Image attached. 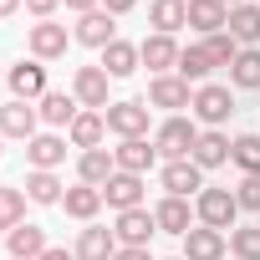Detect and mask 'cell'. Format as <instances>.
Here are the masks:
<instances>
[{"instance_id": "obj_1", "label": "cell", "mask_w": 260, "mask_h": 260, "mask_svg": "<svg viewBox=\"0 0 260 260\" xmlns=\"http://www.w3.org/2000/svg\"><path fill=\"white\" fill-rule=\"evenodd\" d=\"M194 143H199V122H194V117H184V112L164 117V122H158V133H153V148H158V158H164V164L189 158V153H194Z\"/></svg>"}, {"instance_id": "obj_2", "label": "cell", "mask_w": 260, "mask_h": 260, "mask_svg": "<svg viewBox=\"0 0 260 260\" xmlns=\"http://www.w3.org/2000/svg\"><path fill=\"white\" fill-rule=\"evenodd\" d=\"M189 117L204 122V127H224V122L235 117V92H230L224 82H204V87H194V107H189Z\"/></svg>"}, {"instance_id": "obj_3", "label": "cell", "mask_w": 260, "mask_h": 260, "mask_svg": "<svg viewBox=\"0 0 260 260\" xmlns=\"http://www.w3.org/2000/svg\"><path fill=\"white\" fill-rule=\"evenodd\" d=\"M107 133L117 138H148V122H153V107L143 97H122V102H107Z\"/></svg>"}, {"instance_id": "obj_4", "label": "cell", "mask_w": 260, "mask_h": 260, "mask_svg": "<svg viewBox=\"0 0 260 260\" xmlns=\"http://www.w3.org/2000/svg\"><path fill=\"white\" fill-rule=\"evenodd\" d=\"M194 214H199V224H209V230H235V214H240V204H235V189H214V184H204L199 189V199H194Z\"/></svg>"}, {"instance_id": "obj_5", "label": "cell", "mask_w": 260, "mask_h": 260, "mask_svg": "<svg viewBox=\"0 0 260 260\" xmlns=\"http://www.w3.org/2000/svg\"><path fill=\"white\" fill-rule=\"evenodd\" d=\"M67 46H72V31H67L61 21H36V26H26V51H31L36 61H61Z\"/></svg>"}, {"instance_id": "obj_6", "label": "cell", "mask_w": 260, "mask_h": 260, "mask_svg": "<svg viewBox=\"0 0 260 260\" xmlns=\"http://www.w3.org/2000/svg\"><path fill=\"white\" fill-rule=\"evenodd\" d=\"M6 82H11V97L16 102H41L51 87H46V61H36V56H26V61H16L11 72H6Z\"/></svg>"}, {"instance_id": "obj_7", "label": "cell", "mask_w": 260, "mask_h": 260, "mask_svg": "<svg viewBox=\"0 0 260 260\" xmlns=\"http://www.w3.org/2000/svg\"><path fill=\"white\" fill-rule=\"evenodd\" d=\"M148 107H164L169 117L174 112H184V107H194V87L179 77V72H169V77H153L148 82V97H143Z\"/></svg>"}, {"instance_id": "obj_8", "label": "cell", "mask_w": 260, "mask_h": 260, "mask_svg": "<svg viewBox=\"0 0 260 260\" xmlns=\"http://www.w3.org/2000/svg\"><path fill=\"white\" fill-rule=\"evenodd\" d=\"M158 184H164V194H174V199H199L204 169H199L194 158H179V164H164V169H158Z\"/></svg>"}, {"instance_id": "obj_9", "label": "cell", "mask_w": 260, "mask_h": 260, "mask_svg": "<svg viewBox=\"0 0 260 260\" xmlns=\"http://www.w3.org/2000/svg\"><path fill=\"white\" fill-rule=\"evenodd\" d=\"M72 41H82V46H92V51L112 46V41H117V16H107L102 6H97V11H87V16H77Z\"/></svg>"}, {"instance_id": "obj_10", "label": "cell", "mask_w": 260, "mask_h": 260, "mask_svg": "<svg viewBox=\"0 0 260 260\" xmlns=\"http://www.w3.org/2000/svg\"><path fill=\"white\" fill-rule=\"evenodd\" d=\"M138 56H143V67L153 72V77H169V72H179V56H184V46L174 41V36H143L138 41Z\"/></svg>"}, {"instance_id": "obj_11", "label": "cell", "mask_w": 260, "mask_h": 260, "mask_svg": "<svg viewBox=\"0 0 260 260\" xmlns=\"http://www.w3.org/2000/svg\"><path fill=\"white\" fill-rule=\"evenodd\" d=\"M107 87H112V77L102 67H77L72 72V97L92 112H107Z\"/></svg>"}, {"instance_id": "obj_12", "label": "cell", "mask_w": 260, "mask_h": 260, "mask_svg": "<svg viewBox=\"0 0 260 260\" xmlns=\"http://www.w3.org/2000/svg\"><path fill=\"white\" fill-rule=\"evenodd\" d=\"M143 194H148V184H143V174H112L107 184H102V199H107V209H143Z\"/></svg>"}, {"instance_id": "obj_13", "label": "cell", "mask_w": 260, "mask_h": 260, "mask_svg": "<svg viewBox=\"0 0 260 260\" xmlns=\"http://www.w3.org/2000/svg\"><path fill=\"white\" fill-rule=\"evenodd\" d=\"M112 235H117V245L148 250V240L158 235V219H153V209H122V214H117V224H112Z\"/></svg>"}, {"instance_id": "obj_14", "label": "cell", "mask_w": 260, "mask_h": 260, "mask_svg": "<svg viewBox=\"0 0 260 260\" xmlns=\"http://www.w3.org/2000/svg\"><path fill=\"white\" fill-rule=\"evenodd\" d=\"M112 164L122 174H143L148 179V169H158V148H153V138H122L112 148Z\"/></svg>"}, {"instance_id": "obj_15", "label": "cell", "mask_w": 260, "mask_h": 260, "mask_svg": "<svg viewBox=\"0 0 260 260\" xmlns=\"http://www.w3.org/2000/svg\"><path fill=\"white\" fill-rule=\"evenodd\" d=\"M153 219H158V235H179V240H184V235L194 230V219H199V214H194V204H189V199L164 194V199L153 204Z\"/></svg>"}, {"instance_id": "obj_16", "label": "cell", "mask_w": 260, "mask_h": 260, "mask_svg": "<svg viewBox=\"0 0 260 260\" xmlns=\"http://www.w3.org/2000/svg\"><path fill=\"white\" fill-rule=\"evenodd\" d=\"M36 122H41V112H36V102H6L0 107V133L6 138H21V143H31L36 138Z\"/></svg>"}, {"instance_id": "obj_17", "label": "cell", "mask_w": 260, "mask_h": 260, "mask_svg": "<svg viewBox=\"0 0 260 260\" xmlns=\"http://www.w3.org/2000/svg\"><path fill=\"white\" fill-rule=\"evenodd\" d=\"M230 250V235L224 230H209V224H194L184 235V260H224Z\"/></svg>"}, {"instance_id": "obj_18", "label": "cell", "mask_w": 260, "mask_h": 260, "mask_svg": "<svg viewBox=\"0 0 260 260\" xmlns=\"http://www.w3.org/2000/svg\"><path fill=\"white\" fill-rule=\"evenodd\" d=\"M230 143H235V138L224 133V127H199V143H194V153H189V158L209 174V169L230 164Z\"/></svg>"}, {"instance_id": "obj_19", "label": "cell", "mask_w": 260, "mask_h": 260, "mask_svg": "<svg viewBox=\"0 0 260 260\" xmlns=\"http://www.w3.org/2000/svg\"><path fill=\"white\" fill-rule=\"evenodd\" d=\"M26 164L56 174V169L67 164V138H61V133H36V138L26 143Z\"/></svg>"}, {"instance_id": "obj_20", "label": "cell", "mask_w": 260, "mask_h": 260, "mask_svg": "<svg viewBox=\"0 0 260 260\" xmlns=\"http://www.w3.org/2000/svg\"><path fill=\"white\" fill-rule=\"evenodd\" d=\"M102 138H107V117H102V112H92V107H82V112H77V122L67 127V143H72L77 153L102 148Z\"/></svg>"}, {"instance_id": "obj_21", "label": "cell", "mask_w": 260, "mask_h": 260, "mask_svg": "<svg viewBox=\"0 0 260 260\" xmlns=\"http://www.w3.org/2000/svg\"><path fill=\"white\" fill-rule=\"evenodd\" d=\"M97 67H102V72H107L112 82L133 77V72L143 67V56H138V41H122V36H117L112 46H102V61H97Z\"/></svg>"}, {"instance_id": "obj_22", "label": "cell", "mask_w": 260, "mask_h": 260, "mask_svg": "<svg viewBox=\"0 0 260 260\" xmlns=\"http://www.w3.org/2000/svg\"><path fill=\"white\" fill-rule=\"evenodd\" d=\"M102 189H92V184H72L67 194H61V209H67V219H82V224H92L97 214H102Z\"/></svg>"}, {"instance_id": "obj_23", "label": "cell", "mask_w": 260, "mask_h": 260, "mask_svg": "<svg viewBox=\"0 0 260 260\" xmlns=\"http://www.w3.org/2000/svg\"><path fill=\"white\" fill-rule=\"evenodd\" d=\"M122 245H117V235L112 230H102V224H87L82 235H77V245H72V255L77 260H112Z\"/></svg>"}, {"instance_id": "obj_24", "label": "cell", "mask_w": 260, "mask_h": 260, "mask_svg": "<svg viewBox=\"0 0 260 260\" xmlns=\"http://www.w3.org/2000/svg\"><path fill=\"white\" fill-rule=\"evenodd\" d=\"M112 174H117V164H112V148H87V153H77V184H92V189H102Z\"/></svg>"}, {"instance_id": "obj_25", "label": "cell", "mask_w": 260, "mask_h": 260, "mask_svg": "<svg viewBox=\"0 0 260 260\" xmlns=\"http://www.w3.org/2000/svg\"><path fill=\"white\" fill-rule=\"evenodd\" d=\"M148 26L158 36H174L189 26V0H148Z\"/></svg>"}, {"instance_id": "obj_26", "label": "cell", "mask_w": 260, "mask_h": 260, "mask_svg": "<svg viewBox=\"0 0 260 260\" xmlns=\"http://www.w3.org/2000/svg\"><path fill=\"white\" fill-rule=\"evenodd\" d=\"M36 112H41V122H46V127H72V122H77V112H82V102H77L72 92H46V97L36 102Z\"/></svg>"}, {"instance_id": "obj_27", "label": "cell", "mask_w": 260, "mask_h": 260, "mask_svg": "<svg viewBox=\"0 0 260 260\" xmlns=\"http://www.w3.org/2000/svg\"><path fill=\"white\" fill-rule=\"evenodd\" d=\"M6 250H11V260H41L46 255V230L41 224H16L6 235Z\"/></svg>"}, {"instance_id": "obj_28", "label": "cell", "mask_w": 260, "mask_h": 260, "mask_svg": "<svg viewBox=\"0 0 260 260\" xmlns=\"http://www.w3.org/2000/svg\"><path fill=\"white\" fill-rule=\"evenodd\" d=\"M224 31H230L240 46H260V6H250V0H245V6H235L230 21H224Z\"/></svg>"}, {"instance_id": "obj_29", "label": "cell", "mask_w": 260, "mask_h": 260, "mask_svg": "<svg viewBox=\"0 0 260 260\" xmlns=\"http://www.w3.org/2000/svg\"><path fill=\"white\" fill-rule=\"evenodd\" d=\"M224 21H230V6H219V0H189V26H194L199 36L224 31Z\"/></svg>"}, {"instance_id": "obj_30", "label": "cell", "mask_w": 260, "mask_h": 260, "mask_svg": "<svg viewBox=\"0 0 260 260\" xmlns=\"http://www.w3.org/2000/svg\"><path fill=\"white\" fill-rule=\"evenodd\" d=\"M21 189H26L31 204H61V194H67V184H61L56 174H46V169H31Z\"/></svg>"}, {"instance_id": "obj_31", "label": "cell", "mask_w": 260, "mask_h": 260, "mask_svg": "<svg viewBox=\"0 0 260 260\" xmlns=\"http://www.w3.org/2000/svg\"><path fill=\"white\" fill-rule=\"evenodd\" d=\"M230 87L260 92V46H240V56H235V67H230Z\"/></svg>"}, {"instance_id": "obj_32", "label": "cell", "mask_w": 260, "mask_h": 260, "mask_svg": "<svg viewBox=\"0 0 260 260\" xmlns=\"http://www.w3.org/2000/svg\"><path fill=\"white\" fill-rule=\"evenodd\" d=\"M209 72H214L209 51H204V46H184V56H179V77H184L189 87H204V82H209Z\"/></svg>"}, {"instance_id": "obj_33", "label": "cell", "mask_w": 260, "mask_h": 260, "mask_svg": "<svg viewBox=\"0 0 260 260\" xmlns=\"http://www.w3.org/2000/svg\"><path fill=\"white\" fill-rule=\"evenodd\" d=\"M230 164L240 174H260V133H240L230 143Z\"/></svg>"}, {"instance_id": "obj_34", "label": "cell", "mask_w": 260, "mask_h": 260, "mask_svg": "<svg viewBox=\"0 0 260 260\" xmlns=\"http://www.w3.org/2000/svg\"><path fill=\"white\" fill-rule=\"evenodd\" d=\"M199 46L209 51V61H214V72H219V67L230 72V67H235V56H240V41H235L230 31H214V36H204Z\"/></svg>"}, {"instance_id": "obj_35", "label": "cell", "mask_w": 260, "mask_h": 260, "mask_svg": "<svg viewBox=\"0 0 260 260\" xmlns=\"http://www.w3.org/2000/svg\"><path fill=\"white\" fill-rule=\"evenodd\" d=\"M230 250H235V260H260V224H235Z\"/></svg>"}, {"instance_id": "obj_36", "label": "cell", "mask_w": 260, "mask_h": 260, "mask_svg": "<svg viewBox=\"0 0 260 260\" xmlns=\"http://www.w3.org/2000/svg\"><path fill=\"white\" fill-rule=\"evenodd\" d=\"M26 189H0V219H6V230H16V224H26Z\"/></svg>"}, {"instance_id": "obj_37", "label": "cell", "mask_w": 260, "mask_h": 260, "mask_svg": "<svg viewBox=\"0 0 260 260\" xmlns=\"http://www.w3.org/2000/svg\"><path fill=\"white\" fill-rule=\"evenodd\" d=\"M235 204L250 209V214H260V174H245V179L235 184Z\"/></svg>"}, {"instance_id": "obj_38", "label": "cell", "mask_w": 260, "mask_h": 260, "mask_svg": "<svg viewBox=\"0 0 260 260\" xmlns=\"http://www.w3.org/2000/svg\"><path fill=\"white\" fill-rule=\"evenodd\" d=\"M56 6H61V0H26V11H31L36 21H51V16H56Z\"/></svg>"}, {"instance_id": "obj_39", "label": "cell", "mask_w": 260, "mask_h": 260, "mask_svg": "<svg viewBox=\"0 0 260 260\" xmlns=\"http://www.w3.org/2000/svg\"><path fill=\"white\" fill-rule=\"evenodd\" d=\"M102 11L107 16H127V11H138V0H102Z\"/></svg>"}, {"instance_id": "obj_40", "label": "cell", "mask_w": 260, "mask_h": 260, "mask_svg": "<svg viewBox=\"0 0 260 260\" xmlns=\"http://www.w3.org/2000/svg\"><path fill=\"white\" fill-rule=\"evenodd\" d=\"M61 6H67V11H77V16H87V11H97V6H102V0H61Z\"/></svg>"}, {"instance_id": "obj_41", "label": "cell", "mask_w": 260, "mask_h": 260, "mask_svg": "<svg viewBox=\"0 0 260 260\" xmlns=\"http://www.w3.org/2000/svg\"><path fill=\"white\" fill-rule=\"evenodd\" d=\"M112 260H153V255H148V250H133V245H122Z\"/></svg>"}, {"instance_id": "obj_42", "label": "cell", "mask_w": 260, "mask_h": 260, "mask_svg": "<svg viewBox=\"0 0 260 260\" xmlns=\"http://www.w3.org/2000/svg\"><path fill=\"white\" fill-rule=\"evenodd\" d=\"M41 260H77V255H72L67 245H46V255H41Z\"/></svg>"}, {"instance_id": "obj_43", "label": "cell", "mask_w": 260, "mask_h": 260, "mask_svg": "<svg viewBox=\"0 0 260 260\" xmlns=\"http://www.w3.org/2000/svg\"><path fill=\"white\" fill-rule=\"evenodd\" d=\"M21 6H26V0H0V21H11V16H16Z\"/></svg>"}, {"instance_id": "obj_44", "label": "cell", "mask_w": 260, "mask_h": 260, "mask_svg": "<svg viewBox=\"0 0 260 260\" xmlns=\"http://www.w3.org/2000/svg\"><path fill=\"white\" fill-rule=\"evenodd\" d=\"M219 6H230V11H235V6H245V0H219Z\"/></svg>"}, {"instance_id": "obj_45", "label": "cell", "mask_w": 260, "mask_h": 260, "mask_svg": "<svg viewBox=\"0 0 260 260\" xmlns=\"http://www.w3.org/2000/svg\"><path fill=\"white\" fill-rule=\"evenodd\" d=\"M0 153H6V133H0Z\"/></svg>"}, {"instance_id": "obj_46", "label": "cell", "mask_w": 260, "mask_h": 260, "mask_svg": "<svg viewBox=\"0 0 260 260\" xmlns=\"http://www.w3.org/2000/svg\"><path fill=\"white\" fill-rule=\"evenodd\" d=\"M0 235H11V230H6V219H0Z\"/></svg>"}, {"instance_id": "obj_47", "label": "cell", "mask_w": 260, "mask_h": 260, "mask_svg": "<svg viewBox=\"0 0 260 260\" xmlns=\"http://www.w3.org/2000/svg\"><path fill=\"white\" fill-rule=\"evenodd\" d=\"M169 260H184V255H169Z\"/></svg>"}, {"instance_id": "obj_48", "label": "cell", "mask_w": 260, "mask_h": 260, "mask_svg": "<svg viewBox=\"0 0 260 260\" xmlns=\"http://www.w3.org/2000/svg\"><path fill=\"white\" fill-rule=\"evenodd\" d=\"M0 189H6V184H0Z\"/></svg>"}, {"instance_id": "obj_49", "label": "cell", "mask_w": 260, "mask_h": 260, "mask_svg": "<svg viewBox=\"0 0 260 260\" xmlns=\"http://www.w3.org/2000/svg\"><path fill=\"white\" fill-rule=\"evenodd\" d=\"M6 260H11V255H6Z\"/></svg>"}]
</instances>
